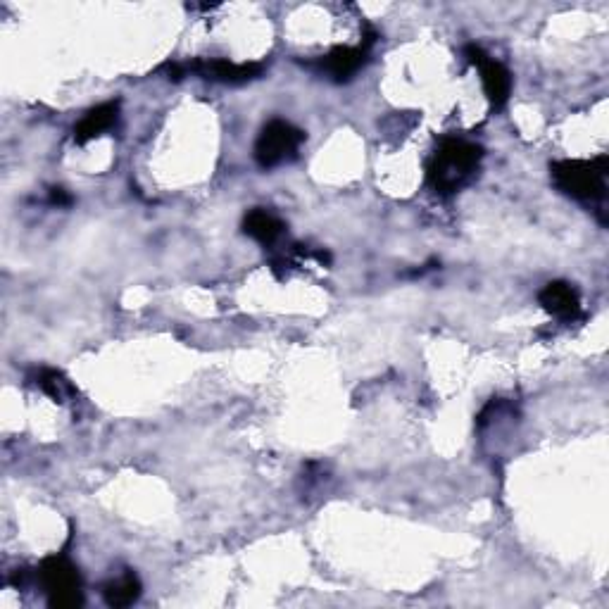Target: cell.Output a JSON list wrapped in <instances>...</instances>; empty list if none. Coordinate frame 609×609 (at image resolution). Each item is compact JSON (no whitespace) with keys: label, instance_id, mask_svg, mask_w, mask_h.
Masks as SVG:
<instances>
[{"label":"cell","instance_id":"1","mask_svg":"<svg viewBox=\"0 0 609 609\" xmlns=\"http://www.w3.org/2000/svg\"><path fill=\"white\" fill-rule=\"evenodd\" d=\"M483 158V148L464 138H443L426 167V179L441 196H450L474 177Z\"/></svg>","mask_w":609,"mask_h":609},{"label":"cell","instance_id":"2","mask_svg":"<svg viewBox=\"0 0 609 609\" xmlns=\"http://www.w3.org/2000/svg\"><path fill=\"white\" fill-rule=\"evenodd\" d=\"M607 155L595 160H560L552 162L550 174L555 186L564 196L583 200V203H600L607 193Z\"/></svg>","mask_w":609,"mask_h":609},{"label":"cell","instance_id":"3","mask_svg":"<svg viewBox=\"0 0 609 609\" xmlns=\"http://www.w3.org/2000/svg\"><path fill=\"white\" fill-rule=\"evenodd\" d=\"M39 581L43 590H46L50 607L72 609L84 602V598H81L79 569L67 557L53 555L48 560H43L39 567Z\"/></svg>","mask_w":609,"mask_h":609},{"label":"cell","instance_id":"4","mask_svg":"<svg viewBox=\"0 0 609 609\" xmlns=\"http://www.w3.org/2000/svg\"><path fill=\"white\" fill-rule=\"evenodd\" d=\"M305 141V131L293 127L284 119H272L265 129L260 131L255 143V160L260 167H276L298 153L300 143Z\"/></svg>","mask_w":609,"mask_h":609},{"label":"cell","instance_id":"5","mask_svg":"<svg viewBox=\"0 0 609 609\" xmlns=\"http://www.w3.org/2000/svg\"><path fill=\"white\" fill-rule=\"evenodd\" d=\"M464 53H467V58L474 67H479L483 91H486L488 103H491L493 108H502V105L507 103V98H510L512 74L507 72V67L500 65L498 60L488 58L481 46H467Z\"/></svg>","mask_w":609,"mask_h":609},{"label":"cell","instance_id":"6","mask_svg":"<svg viewBox=\"0 0 609 609\" xmlns=\"http://www.w3.org/2000/svg\"><path fill=\"white\" fill-rule=\"evenodd\" d=\"M186 72H196L203 79L219 81V84H248V81L260 79L265 67L260 62H243V65H236V62L229 60H196V62H186Z\"/></svg>","mask_w":609,"mask_h":609},{"label":"cell","instance_id":"7","mask_svg":"<svg viewBox=\"0 0 609 609\" xmlns=\"http://www.w3.org/2000/svg\"><path fill=\"white\" fill-rule=\"evenodd\" d=\"M538 303L543 305L545 312H550L557 319H576L581 312L579 291L567 281H552L538 295Z\"/></svg>","mask_w":609,"mask_h":609},{"label":"cell","instance_id":"8","mask_svg":"<svg viewBox=\"0 0 609 609\" xmlns=\"http://www.w3.org/2000/svg\"><path fill=\"white\" fill-rule=\"evenodd\" d=\"M367 55H369V48H364V46H357V48L341 46V48L331 50L329 55H324V58L319 60V67H322L334 81H348L357 72V69L367 62Z\"/></svg>","mask_w":609,"mask_h":609},{"label":"cell","instance_id":"9","mask_svg":"<svg viewBox=\"0 0 609 609\" xmlns=\"http://www.w3.org/2000/svg\"><path fill=\"white\" fill-rule=\"evenodd\" d=\"M117 115H119V103H103L98 105V108L89 110L77 127H74V141L89 143L91 138L105 134V131L117 124Z\"/></svg>","mask_w":609,"mask_h":609},{"label":"cell","instance_id":"10","mask_svg":"<svg viewBox=\"0 0 609 609\" xmlns=\"http://www.w3.org/2000/svg\"><path fill=\"white\" fill-rule=\"evenodd\" d=\"M284 222H281L279 217H274L272 212L262 210V207H257V210H250L246 217H243V234H248L250 238H255L257 243H262V246H272L284 234Z\"/></svg>","mask_w":609,"mask_h":609},{"label":"cell","instance_id":"11","mask_svg":"<svg viewBox=\"0 0 609 609\" xmlns=\"http://www.w3.org/2000/svg\"><path fill=\"white\" fill-rule=\"evenodd\" d=\"M103 598L110 607H129L141 598V581L134 571H127L124 576H119L117 581H110L108 586L103 588Z\"/></svg>","mask_w":609,"mask_h":609},{"label":"cell","instance_id":"12","mask_svg":"<svg viewBox=\"0 0 609 609\" xmlns=\"http://www.w3.org/2000/svg\"><path fill=\"white\" fill-rule=\"evenodd\" d=\"M36 384H39L41 391L50 395L55 403H65L67 398L74 395V386L69 384L60 372H55V369H41L39 376H36Z\"/></svg>","mask_w":609,"mask_h":609},{"label":"cell","instance_id":"13","mask_svg":"<svg viewBox=\"0 0 609 609\" xmlns=\"http://www.w3.org/2000/svg\"><path fill=\"white\" fill-rule=\"evenodd\" d=\"M50 203L58 207H67L72 205V196H69L65 188H50Z\"/></svg>","mask_w":609,"mask_h":609}]
</instances>
